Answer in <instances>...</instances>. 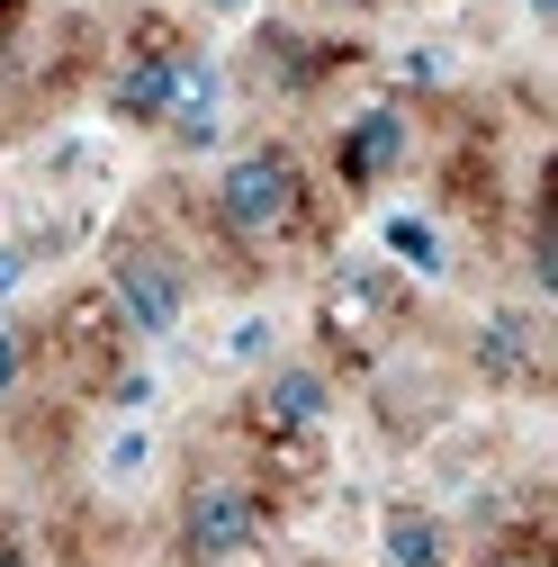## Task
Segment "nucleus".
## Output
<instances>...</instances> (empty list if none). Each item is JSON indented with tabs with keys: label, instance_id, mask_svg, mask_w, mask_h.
Segmentation results:
<instances>
[{
	"label": "nucleus",
	"instance_id": "nucleus-7",
	"mask_svg": "<svg viewBox=\"0 0 558 567\" xmlns=\"http://www.w3.org/2000/svg\"><path fill=\"white\" fill-rule=\"evenodd\" d=\"M180 63H189V37H145V45H126V54H117V73H108V91H100L108 126L154 135V126H163V109H172Z\"/></svg>",
	"mask_w": 558,
	"mask_h": 567
},
{
	"label": "nucleus",
	"instance_id": "nucleus-3",
	"mask_svg": "<svg viewBox=\"0 0 558 567\" xmlns=\"http://www.w3.org/2000/svg\"><path fill=\"white\" fill-rule=\"evenodd\" d=\"M270 540V505L244 468H189L172 505V558L180 567H252Z\"/></svg>",
	"mask_w": 558,
	"mask_h": 567
},
{
	"label": "nucleus",
	"instance_id": "nucleus-18",
	"mask_svg": "<svg viewBox=\"0 0 558 567\" xmlns=\"http://www.w3.org/2000/svg\"><path fill=\"white\" fill-rule=\"evenodd\" d=\"M37 279V252H28V235H0V307H10L19 289Z\"/></svg>",
	"mask_w": 558,
	"mask_h": 567
},
{
	"label": "nucleus",
	"instance_id": "nucleus-2",
	"mask_svg": "<svg viewBox=\"0 0 558 567\" xmlns=\"http://www.w3.org/2000/svg\"><path fill=\"white\" fill-rule=\"evenodd\" d=\"M100 279H108V307H117V324L135 342H154V351L180 342V324L198 307V279H189L180 244H163L154 226H117L108 252H100Z\"/></svg>",
	"mask_w": 558,
	"mask_h": 567
},
{
	"label": "nucleus",
	"instance_id": "nucleus-11",
	"mask_svg": "<svg viewBox=\"0 0 558 567\" xmlns=\"http://www.w3.org/2000/svg\"><path fill=\"white\" fill-rule=\"evenodd\" d=\"M91 477H100V495H145L163 477V423L154 414H108L100 442H91Z\"/></svg>",
	"mask_w": 558,
	"mask_h": 567
},
{
	"label": "nucleus",
	"instance_id": "nucleus-20",
	"mask_svg": "<svg viewBox=\"0 0 558 567\" xmlns=\"http://www.w3.org/2000/svg\"><path fill=\"white\" fill-rule=\"evenodd\" d=\"M523 19L531 28H558V0H523Z\"/></svg>",
	"mask_w": 558,
	"mask_h": 567
},
{
	"label": "nucleus",
	"instance_id": "nucleus-8",
	"mask_svg": "<svg viewBox=\"0 0 558 567\" xmlns=\"http://www.w3.org/2000/svg\"><path fill=\"white\" fill-rule=\"evenodd\" d=\"M226 126H235V91H226V63L207 54V45H189V63H180V82H172V109H163V145L172 154H217L226 145Z\"/></svg>",
	"mask_w": 558,
	"mask_h": 567
},
{
	"label": "nucleus",
	"instance_id": "nucleus-21",
	"mask_svg": "<svg viewBox=\"0 0 558 567\" xmlns=\"http://www.w3.org/2000/svg\"><path fill=\"white\" fill-rule=\"evenodd\" d=\"M198 10H207V19H244L252 0H198Z\"/></svg>",
	"mask_w": 558,
	"mask_h": 567
},
{
	"label": "nucleus",
	"instance_id": "nucleus-6",
	"mask_svg": "<svg viewBox=\"0 0 558 567\" xmlns=\"http://www.w3.org/2000/svg\"><path fill=\"white\" fill-rule=\"evenodd\" d=\"M396 307H405V279H396L388 261H342V270L324 279L316 324H324L333 351H379V342L396 333Z\"/></svg>",
	"mask_w": 558,
	"mask_h": 567
},
{
	"label": "nucleus",
	"instance_id": "nucleus-16",
	"mask_svg": "<svg viewBox=\"0 0 558 567\" xmlns=\"http://www.w3.org/2000/svg\"><path fill=\"white\" fill-rule=\"evenodd\" d=\"M154 405H163V370L154 361H135V370L108 379V414H154Z\"/></svg>",
	"mask_w": 558,
	"mask_h": 567
},
{
	"label": "nucleus",
	"instance_id": "nucleus-23",
	"mask_svg": "<svg viewBox=\"0 0 558 567\" xmlns=\"http://www.w3.org/2000/svg\"><path fill=\"white\" fill-rule=\"evenodd\" d=\"M298 567H324V558H298Z\"/></svg>",
	"mask_w": 558,
	"mask_h": 567
},
{
	"label": "nucleus",
	"instance_id": "nucleus-15",
	"mask_svg": "<svg viewBox=\"0 0 558 567\" xmlns=\"http://www.w3.org/2000/svg\"><path fill=\"white\" fill-rule=\"evenodd\" d=\"M388 73H396L405 91H442V82H451V54L414 37V45H396V54H388Z\"/></svg>",
	"mask_w": 558,
	"mask_h": 567
},
{
	"label": "nucleus",
	"instance_id": "nucleus-13",
	"mask_svg": "<svg viewBox=\"0 0 558 567\" xmlns=\"http://www.w3.org/2000/svg\"><path fill=\"white\" fill-rule=\"evenodd\" d=\"M207 351H217V370L252 379V370H270L279 351H289V324H279L270 307H235V316L217 324V342H207Z\"/></svg>",
	"mask_w": 558,
	"mask_h": 567
},
{
	"label": "nucleus",
	"instance_id": "nucleus-12",
	"mask_svg": "<svg viewBox=\"0 0 558 567\" xmlns=\"http://www.w3.org/2000/svg\"><path fill=\"white\" fill-rule=\"evenodd\" d=\"M451 558H459V540L433 505H388L379 514V567H451Z\"/></svg>",
	"mask_w": 558,
	"mask_h": 567
},
{
	"label": "nucleus",
	"instance_id": "nucleus-9",
	"mask_svg": "<svg viewBox=\"0 0 558 567\" xmlns=\"http://www.w3.org/2000/svg\"><path fill=\"white\" fill-rule=\"evenodd\" d=\"M370 244H379V261L405 279V289H451V270H459L442 217H433V207H414V198H388V207H379Z\"/></svg>",
	"mask_w": 558,
	"mask_h": 567
},
{
	"label": "nucleus",
	"instance_id": "nucleus-4",
	"mask_svg": "<svg viewBox=\"0 0 558 567\" xmlns=\"http://www.w3.org/2000/svg\"><path fill=\"white\" fill-rule=\"evenodd\" d=\"M252 433L261 442H316L324 423L342 414V388H333V361H298V351H279L270 370H252Z\"/></svg>",
	"mask_w": 558,
	"mask_h": 567
},
{
	"label": "nucleus",
	"instance_id": "nucleus-14",
	"mask_svg": "<svg viewBox=\"0 0 558 567\" xmlns=\"http://www.w3.org/2000/svg\"><path fill=\"white\" fill-rule=\"evenodd\" d=\"M37 181H54V189L108 181V135H54V145L37 154Z\"/></svg>",
	"mask_w": 558,
	"mask_h": 567
},
{
	"label": "nucleus",
	"instance_id": "nucleus-22",
	"mask_svg": "<svg viewBox=\"0 0 558 567\" xmlns=\"http://www.w3.org/2000/svg\"><path fill=\"white\" fill-rule=\"evenodd\" d=\"M324 10H379V0H324Z\"/></svg>",
	"mask_w": 558,
	"mask_h": 567
},
{
	"label": "nucleus",
	"instance_id": "nucleus-1",
	"mask_svg": "<svg viewBox=\"0 0 558 567\" xmlns=\"http://www.w3.org/2000/svg\"><path fill=\"white\" fill-rule=\"evenodd\" d=\"M307 163L298 145H279V135H252V145H235L217 163V181H207V217H217V235L235 252H279L298 226H307Z\"/></svg>",
	"mask_w": 558,
	"mask_h": 567
},
{
	"label": "nucleus",
	"instance_id": "nucleus-19",
	"mask_svg": "<svg viewBox=\"0 0 558 567\" xmlns=\"http://www.w3.org/2000/svg\"><path fill=\"white\" fill-rule=\"evenodd\" d=\"M477 567H549V549H540V540L523 532V540H496V549H486Z\"/></svg>",
	"mask_w": 558,
	"mask_h": 567
},
{
	"label": "nucleus",
	"instance_id": "nucleus-5",
	"mask_svg": "<svg viewBox=\"0 0 558 567\" xmlns=\"http://www.w3.org/2000/svg\"><path fill=\"white\" fill-rule=\"evenodd\" d=\"M405 163H414V109L405 100H361L352 117L333 126V181L352 189V198L396 189Z\"/></svg>",
	"mask_w": 558,
	"mask_h": 567
},
{
	"label": "nucleus",
	"instance_id": "nucleus-10",
	"mask_svg": "<svg viewBox=\"0 0 558 567\" xmlns=\"http://www.w3.org/2000/svg\"><path fill=\"white\" fill-rule=\"evenodd\" d=\"M468 361L486 388H540V316L531 307H486L468 333Z\"/></svg>",
	"mask_w": 558,
	"mask_h": 567
},
{
	"label": "nucleus",
	"instance_id": "nucleus-17",
	"mask_svg": "<svg viewBox=\"0 0 558 567\" xmlns=\"http://www.w3.org/2000/svg\"><path fill=\"white\" fill-rule=\"evenodd\" d=\"M28 388V333H19V316L0 307V405H10Z\"/></svg>",
	"mask_w": 558,
	"mask_h": 567
}]
</instances>
